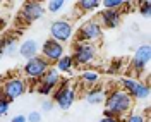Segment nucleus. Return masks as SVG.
Here are the masks:
<instances>
[{
  "label": "nucleus",
  "mask_w": 151,
  "mask_h": 122,
  "mask_svg": "<svg viewBox=\"0 0 151 122\" xmlns=\"http://www.w3.org/2000/svg\"><path fill=\"white\" fill-rule=\"evenodd\" d=\"M134 107V100L124 91L122 88H113L110 91H106L105 98V110L115 115V117H124L125 113H129Z\"/></svg>",
  "instance_id": "obj_1"
},
{
  "label": "nucleus",
  "mask_w": 151,
  "mask_h": 122,
  "mask_svg": "<svg viewBox=\"0 0 151 122\" xmlns=\"http://www.w3.org/2000/svg\"><path fill=\"white\" fill-rule=\"evenodd\" d=\"M28 91V81L21 76H12V77H7L2 86H0V96L9 100V102H14L17 100L19 96Z\"/></svg>",
  "instance_id": "obj_2"
},
{
  "label": "nucleus",
  "mask_w": 151,
  "mask_h": 122,
  "mask_svg": "<svg viewBox=\"0 0 151 122\" xmlns=\"http://www.w3.org/2000/svg\"><path fill=\"white\" fill-rule=\"evenodd\" d=\"M119 88H122L132 100H146L150 96V83H148V79L141 81L137 77H122Z\"/></svg>",
  "instance_id": "obj_3"
},
{
  "label": "nucleus",
  "mask_w": 151,
  "mask_h": 122,
  "mask_svg": "<svg viewBox=\"0 0 151 122\" xmlns=\"http://www.w3.org/2000/svg\"><path fill=\"white\" fill-rule=\"evenodd\" d=\"M76 98H77V91H76L74 88H70L64 79H62V83L55 88V91L52 93V102H53L60 110H69V108L74 105Z\"/></svg>",
  "instance_id": "obj_4"
},
{
  "label": "nucleus",
  "mask_w": 151,
  "mask_h": 122,
  "mask_svg": "<svg viewBox=\"0 0 151 122\" xmlns=\"http://www.w3.org/2000/svg\"><path fill=\"white\" fill-rule=\"evenodd\" d=\"M50 67H52V66H50V64H48L41 55L33 57V58L26 60V64H24V67H22L24 79H31L33 83H38V79L45 74Z\"/></svg>",
  "instance_id": "obj_5"
},
{
  "label": "nucleus",
  "mask_w": 151,
  "mask_h": 122,
  "mask_svg": "<svg viewBox=\"0 0 151 122\" xmlns=\"http://www.w3.org/2000/svg\"><path fill=\"white\" fill-rule=\"evenodd\" d=\"M96 55H98V52H96V47L93 43H79V41H76L74 52H72L70 57H72L76 66H89V64L94 62Z\"/></svg>",
  "instance_id": "obj_6"
},
{
  "label": "nucleus",
  "mask_w": 151,
  "mask_h": 122,
  "mask_svg": "<svg viewBox=\"0 0 151 122\" xmlns=\"http://www.w3.org/2000/svg\"><path fill=\"white\" fill-rule=\"evenodd\" d=\"M72 36H74V26H72L70 21L57 19V21H53L50 24V38L52 40H55V41L64 45L67 41H70Z\"/></svg>",
  "instance_id": "obj_7"
},
{
  "label": "nucleus",
  "mask_w": 151,
  "mask_h": 122,
  "mask_svg": "<svg viewBox=\"0 0 151 122\" xmlns=\"http://www.w3.org/2000/svg\"><path fill=\"white\" fill-rule=\"evenodd\" d=\"M103 35V28L100 26V22L96 19L91 21H86L81 28L77 29V35H76V41L79 43H93L98 41Z\"/></svg>",
  "instance_id": "obj_8"
},
{
  "label": "nucleus",
  "mask_w": 151,
  "mask_h": 122,
  "mask_svg": "<svg viewBox=\"0 0 151 122\" xmlns=\"http://www.w3.org/2000/svg\"><path fill=\"white\" fill-rule=\"evenodd\" d=\"M62 83L60 72L57 71L55 67H50L45 74L38 79V88L36 91L38 95H52L55 91V88Z\"/></svg>",
  "instance_id": "obj_9"
},
{
  "label": "nucleus",
  "mask_w": 151,
  "mask_h": 122,
  "mask_svg": "<svg viewBox=\"0 0 151 122\" xmlns=\"http://www.w3.org/2000/svg\"><path fill=\"white\" fill-rule=\"evenodd\" d=\"M150 58H151V48L148 43H144L134 52V57L131 60L132 72L136 76H141L144 72V69L148 67V64H150Z\"/></svg>",
  "instance_id": "obj_10"
},
{
  "label": "nucleus",
  "mask_w": 151,
  "mask_h": 122,
  "mask_svg": "<svg viewBox=\"0 0 151 122\" xmlns=\"http://www.w3.org/2000/svg\"><path fill=\"white\" fill-rule=\"evenodd\" d=\"M40 50H41V57L47 60L50 66L55 64L62 55H65V48H64V45L58 43V41H55V40H52V38H50V40H45L43 45L40 47Z\"/></svg>",
  "instance_id": "obj_11"
},
{
  "label": "nucleus",
  "mask_w": 151,
  "mask_h": 122,
  "mask_svg": "<svg viewBox=\"0 0 151 122\" xmlns=\"http://www.w3.org/2000/svg\"><path fill=\"white\" fill-rule=\"evenodd\" d=\"M45 5L43 4H40V2H24L22 4V9L19 12V16L21 19L24 21V22H35L38 19H41L45 16Z\"/></svg>",
  "instance_id": "obj_12"
},
{
  "label": "nucleus",
  "mask_w": 151,
  "mask_h": 122,
  "mask_svg": "<svg viewBox=\"0 0 151 122\" xmlns=\"http://www.w3.org/2000/svg\"><path fill=\"white\" fill-rule=\"evenodd\" d=\"M96 21L100 22L101 28L115 29V28H119V24H120V21H122V14H120V10H106V9H103L101 12H100V16H98Z\"/></svg>",
  "instance_id": "obj_13"
},
{
  "label": "nucleus",
  "mask_w": 151,
  "mask_h": 122,
  "mask_svg": "<svg viewBox=\"0 0 151 122\" xmlns=\"http://www.w3.org/2000/svg\"><path fill=\"white\" fill-rule=\"evenodd\" d=\"M19 55L22 57V58H33V57H38L40 55V43H38L36 40H33V38H29V40H24L22 43H19V48H17Z\"/></svg>",
  "instance_id": "obj_14"
},
{
  "label": "nucleus",
  "mask_w": 151,
  "mask_h": 122,
  "mask_svg": "<svg viewBox=\"0 0 151 122\" xmlns=\"http://www.w3.org/2000/svg\"><path fill=\"white\" fill-rule=\"evenodd\" d=\"M105 98H106V91L100 86H94V88H89L86 91V102L89 105H101L105 103Z\"/></svg>",
  "instance_id": "obj_15"
},
{
  "label": "nucleus",
  "mask_w": 151,
  "mask_h": 122,
  "mask_svg": "<svg viewBox=\"0 0 151 122\" xmlns=\"http://www.w3.org/2000/svg\"><path fill=\"white\" fill-rule=\"evenodd\" d=\"M74 60H72V57L70 55H62L58 60L55 62V69L58 72H65V74H70L72 71H74Z\"/></svg>",
  "instance_id": "obj_16"
},
{
  "label": "nucleus",
  "mask_w": 151,
  "mask_h": 122,
  "mask_svg": "<svg viewBox=\"0 0 151 122\" xmlns=\"http://www.w3.org/2000/svg\"><path fill=\"white\" fill-rule=\"evenodd\" d=\"M0 48L4 50V53H7V55H14L16 52H17V40L16 38H12V36H7V38H4L2 41H0Z\"/></svg>",
  "instance_id": "obj_17"
},
{
  "label": "nucleus",
  "mask_w": 151,
  "mask_h": 122,
  "mask_svg": "<svg viewBox=\"0 0 151 122\" xmlns=\"http://www.w3.org/2000/svg\"><path fill=\"white\" fill-rule=\"evenodd\" d=\"M81 81H83L86 86H89V88H94V86H98V81H100V74H98V72H94V71H84V72L81 74Z\"/></svg>",
  "instance_id": "obj_18"
},
{
  "label": "nucleus",
  "mask_w": 151,
  "mask_h": 122,
  "mask_svg": "<svg viewBox=\"0 0 151 122\" xmlns=\"http://www.w3.org/2000/svg\"><path fill=\"white\" fill-rule=\"evenodd\" d=\"M77 7L83 10V12H93V10L100 9V0H79L77 2Z\"/></svg>",
  "instance_id": "obj_19"
},
{
  "label": "nucleus",
  "mask_w": 151,
  "mask_h": 122,
  "mask_svg": "<svg viewBox=\"0 0 151 122\" xmlns=\"http://www.w3.org/2000/svg\"><path fill=\"white\" fill-rule=\"evenodd\" d=\"M100 5L106 10H120V14H122V7L125 5V2L124 0H103V2H100Z\"/></svg>",
  "instance_id": "obj_20"
},
{
  "label": "nucleus",
  "mask_w": 151,
  "mask_h": 122,
  "mask_svg": "<svg viewBox=\"0 0 151 122\" xmlns=\"http://www.w3.org/2000/svg\"><path fill=\"white\" fill-rule=\"evenodd\" d=\"M64 7H65V2L64 0H50V2H47V5H45V10H48L50 14H57V12H60Z\"/></svg>",
  "instance_id": "obj_21"
},
{
  "label": "nucleus",
  "mask_w": 151,
  "mask_h": 122,
  "mask_svg": "<svg viewBox=\"0 0 151 122\" xmlns=\"http://www.w3.org/2000/svg\"><path fill=\"white\" fill-rule=\"evenodd\" d=\"M137 10H139V14H141L144 19H150L151 16V2L150 0H144L141 4H137Z\"/></svg>",
  "instance_id": "obj_22"
},
{
  "label": "nucleus",
  "mask_w": 151,
  "mask_h": 122,
  "mask_svg": "<svg viewBox=\"0 0 151 122\" xmlns=\"http://www.w3.org/2000/svg\"><path fill=\"white\" fill-rule=\"evenodd\" d=\"M124 122H150V121H148V117H144L142 113H129Z\"/></svg>",
  "instance_id": "obj_23"
},
{
  "label": "nucleus",
  "mask_w": 151,
  "mask_h": 122,
  "mask_svg": "<svg viewBox=\"0 0 151 122\" xmlns=\"http://www.w3.org/2000/svg\"><path fill=\"white\" fill-rule=\"evenodd\" d=\"M9 107H10L9 100H5V98H2V96H0V117L7 115V112H9Z\"/></svg>",
  "instance_id": "obj_24"
},
{
  "label": "nucleus",
  "mask_w": 151,
  "mask_h": 122,
  "mask_svg": "<svg viewBox=\"0 0 151 122\" xmlns=\"http://www.w3.org/2000/svg\"><path fill=\"white\" fill-rule=\"evenodd\" d=\"M26 121L28 122H41V112H38V110L29 112L28 115H26Z\"/></svg>",
  "instance_id": "obj_25"
},
{
  "label": "nucleus",
  "mask_w": 151,
  "mask_h": 122,
  "mask_svg": "<svg viewBox=\"0 0 151 122\" xmlns=\"http://www.w3.org/2000/svg\"><path fill=\"white\" fill-rule=\"evenodd\" d=\"M53 107H55V103L52 102V100H43V103H41V108H43V112L48 113L53 110Z\"/></svg>",
  "instance_id": "obj_26"
},
{
  "label": "nucleus",
  "mask_w": 151,
  "mask_h": 122,
  "mask_svg": "<svg viewBox=\"0 0 151 122\" xmlns=\"http://www.w3.org/2000/svg\"><path fill=\"white\" fill-rule=\"evenodd\" d=\"M98 122H120V119L115 117V115H110V117H101Z\"/></svg>",
  "instance_id": "obj_27"
},
{
  "label": "nucleus",
  "mask_w": 151,
  "mask_h": 122,
  "mask_svg": "<svg viewBox=\"0 0 151 122\" xmlns=\"http://www.w3.org/2000/svg\"><path fill=\"white\" fill-rule=\"evenodd\" d=\"M10 122H28V121H26V115H16Z\"/></svg>",
  "instance_id": "obj_28"
},
{
  "label": "nucleus",
  "mask_w": 151,
  "mask_h": 122,
  "mask_svg": "<svg viewBox=\"0 0 151 122\" xmlns=\"http://www.w3.org/2000/svg\"><path fill=\"white\" fill-rule=\"evenodd\" d=\"M2 57H4V50L0 48V60H2Z\"/></svg>",
  "instance_id": "obj_29"
}]
</instances>
